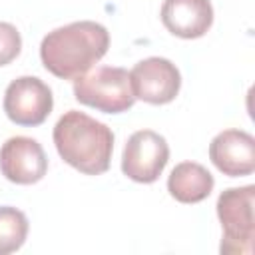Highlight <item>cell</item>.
<instances>
[{"instance_id": "6da1fadb", "label": "cell", "mask_w": 255, "mask_h": 255, "mask_svg": "<svg viewBox=\"0 0 255 255\" xmlns=\"http://www.w3.org/2000/svg\"><path fill=\"white\" fill-rule=\"evenodd\" d=\"M110 48L106 26L80 20L48 32L40 44L44 68L60 80H76L98 64Z\"/></svg>"}, {"instance_id": "7a4b0ae2", "label": "cell", "mask_w": 255, "mask_h": 255, "mask_svg": "<svg viewBox=\"0 0 255 255\" xmlns=\"http://www.w3.org/2000/svg\"><path fill=\"white\" fill-rule=\"evenodd\" d=\"M54 145L60 157L86 175H100L110 169L114 131L92 116L68 110L54 126Z\"/></svg>"}, {"instance_id": "3957f363", "label": "cell", "mask_w": 255, "mask_h": 255, "mask_svg": "<svg viewBox=\"0 0 255 255\" xmlns=\"http://www.w3.org/2000/svg\"><path fill=\"white\" fill-rule=\"evenodd\" d=\"M74 98L104 114L128 112L135 102L129 72L118 66H100L76 78Z\"/></svg>"}, {"instance_id": "277c9868", "label": "cell", "mask_w": 255, "mask_h": 255, "mask_svg": "<svg viewBox=\"0 0 255 255\" xmlns=\"http://www.w3.org/2000/svg\"><path fill=\"white\" fill-rule=\"evenodd\" d=\"M255 185L229 187L217 197V217L223 227V255H251L255 239Z\"/></svg>"}, {"instance_id": "5b68a950", "label": "cell", "mask_w": 255, "mask_h": 255, "mask_svg": "<svg viewBox=\"0 0 255 255\" xmlns=\"http://www.w3.org/2000/svg\"><path fill=\"white\" fill-rule=\"evenodd\" d=\"M52 108V90L36 76H20L12 80L4 92V114L16 126H40L48 120Z\"/></svg>"}, {"instance_id": "8992f818", "label": "cell", "mask_w": 255, "mask_h": 255, "mask_svg": "<svg viewBox=\"0 0 255 255\" xmlns=\"http://www.w3.org/2000/svg\"><path fill=\"white\" fill-rule=\"evenodd\" d=\"M169 161V145L153 129H139L126 141L122 153V171L131 181L153 183Z\"/></svg>"}, {"instance_id": "52a82bcc", "label": "cell", "mask_w": 255, "mask_h": 255, "mask_svg": "<svg viewBox=\"0 0 255 255\" xmlns=\"http://www.w3.org/2000/svg\"><path fill=\"white\" fill-rule=\"evenodd\" d=\"M129 82L135 100L151 106H163L173 102L179 94L181 74L171 60L151 56L131 68Z\"/></svg>"}, {"instance_id": "ba28073f", "label": "cell", "mask_w": 255, "mask_h": 255, "mask_svg": "<svg viewBox=\"0 0 255 255\" xmlns=\"http://www.w3.org/2000/svg\"><path fill=\"white\" fill-rule=\"evenodd\" d=\"M0 171L18 185L38 183L48 171V157L44 147L28 135H14L0 147Z\"/></svg>"}, {"instance_id": "9c48e42d", "label": "cell", "mask_w": 255, "mask_h": 255, "mask_svg": "<svg viewBox=\"0 0 255 255\" xmlns=\"http://www.w3.org/2000/svg\"><path fill=\"white\" fill-rule=\"evenodd\" d=\"M211 163L229 177L255 171V137L243 129H223L209 143Z\"/></svg>"}, {"instance_id": "30bf717a", "label": "cell", "mask_w": 255, "mask_h": 255, "mask_svg": "<svg viewBox=\"0 0 255 255\" xmlns=\"http://www.w3.org/2000/svg\"><path fill=\"white\" fill-rule=\"evenodd\" d=\"M159 16L167 32L183 40H195L211 28L213 6L209 0H163Z\"/></svg>"}, {"instance_id": "8fae6325", "label": "cell", "mask_w": 255, "mask_h": 255, "mask_svg": "<svg viewBox=\"0 0 255 255\" xmlns=\"http://www.w3.org/2000/svg\"><path fill=\"white\" fill-rule=\"evenodd\" d=\"M213 175L207 171V167L195 161L177 163L167 177V191L179 203H199L207 199L213 191Z\"/></svg>"}, {"instance_id": "7c38bea8", "label": "cell", "mask_w": 255, "mask_h": 255, "mask_svg": "<svg viewBox=\"0 0 255 255\" xmlns=\"http://www.w3.org/2000/svg\"><path fill=\"white\" fill-rule=\"evenodd\" d=\"M28 237V217L24 211L2 205L0 207V255L18 251Z\"/></svg>"}, {"instance_id": "4fadbf2b", "label": "cell", "mask_w": 255, "mask_h": 255, "mask_svg": "<svg viewBox=\"0 0 255 255\" xmlns=\"http://www.w3.org/2000/svg\"><path fill=\"white\" fill-rule=\"evenodd\" d=\"M22 50V38L16 26L10 22H0V66L10 64L18 58Z\"/></svg>"}]
</instances>
